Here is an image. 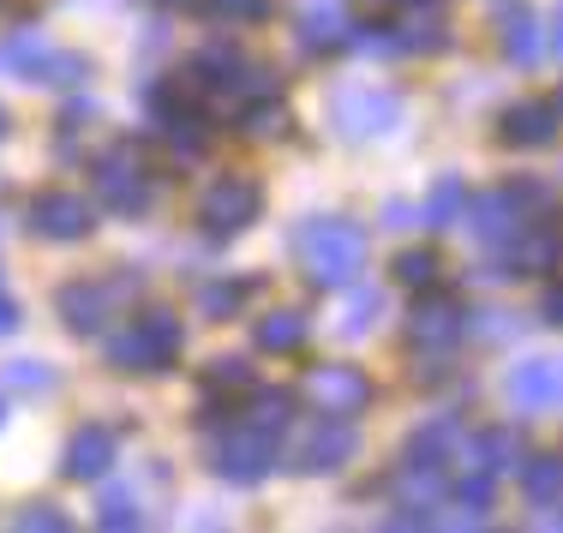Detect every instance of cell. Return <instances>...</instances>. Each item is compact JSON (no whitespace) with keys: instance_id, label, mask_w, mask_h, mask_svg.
Masks as SVG:
<instances>
[{"instance_id":"cell-3","label":"cell","mask_w":563,"mask_h":533,"mask_svg":"<svg viewBox=\"0 0 563 533\" xmlns=\"http://www.w3.org/2000/svg\"><path fill=\"white\" fill-rule=\"evenodd\" d=\"M258 216H264V186L252 180V175H222L205 198H198V222H205L210 240L246 234Z\"/></svg>"},{"instance_id":"cell-6","label":"cell","mask_w":563,"mask_h":533,"mask_svg":"<svg viewBox=\"0 0 563 533\" xmlns=\"http://www.w3.org/2000/svg\"><path fill=\"white\" fill-rule=\"evenodd\" d=\"M330 120H336L342 138L366 144V138H384V132L401 126V97L396 90H372V85H354L336 97V109H330Z\"/></svg>"},{"instance_id":"cell-28","label":"cell","mask_w":563,"mask_h":533,"mask_svg":"<svg viewBox=\"0 0 563 533\" xmlns=\"http://www.w3.org/2000/svg\"><path fill=\"white\" fill-rule=\"evenodd\" d=\"M163 138H168L174 156H205L210 132H205V120H198L192 109H174V114H163Z\"/></svg>"},{"instance_id":"cell-41","label":"cell","mask_w":563,"mask_h":533,"mask_svg":"<svg viewBox=\"0 0 563 533\" xmlns=\"http://www.w3.org/2000/svg\"><path fill=\"white\" fill-rule=\"evenodd\" d=\"M390 7H426V0H390Z\"/></svg>"},{"instance_id":"cell-1","label":"cell","mask_w":563,"mask_h":533,"mask_svg":"<svg viewBox=\"0 0 563 533\" xmlns=\"http://www.w3.org/2000/svg\"><path fill=\"white\" fill-rule=\"evenodd\" d=\"M300 264L312 288H347L360 270H366V229L342 216H324L300 234Z\"/></svg>"},{"instance_id":"cell-43","label":"cell","mask_w":563,"mask_h":533,"mask_svg":"<svg viewBox=\"0 0 563 533\" xmlns=\"http://www.w3.org/2000/svg\"><path fill=\"white\" fill-rule=\"evenodd\" d=\"M0 132H7V114H0Z\"/></svg>"},{"instance_id":"cell-2","label":"cell","mask_w":563,"mask_h":533,"mask_svg":"<svg viewBox=\"0 0 563 533\" xmlns=\"http://www.w3.org/2000/svg\"><path fill=\"white\" fill-rule=\"evenodd\" d=\"M180 342H186L180 318L156 306V312H144L132 330L109 336V366L114 371H168L174 359H180Z\"/></svg>"},{"instance_id":"cell-14","label":"cell","mask_w":563,"mask_h":533,"mask_svg":"<svg viewBox=\"0 0 563 533\" xmlns=\"http://www.w3.org/2000/svg\"><path fill=\"white\" fill-rule=\"evenodd\" d=\"M347 43V7L342 0H306L300 7V48L306 55H330Z\"/></svg>"},{"instance_id":"cell-34","label":"cell","mask_w":563,"mask_h":533,"mask_svg":"<svg viewBox=\"0 0 563 533\" xmlns=\"http://www.w3.org/2000/svg\"><path fill=\"white\" fill-rule=\"evenodd\" d=\"M109 533H126V528H139V503H132V491H109L102 498V515H97Z\"/></svg>"},{"instance_id":"cell-20","label":"cell","mask_w":563,"mask_h":533,"mask_svg":"<svg viewBox=\"0 0 563 533\" xmlns=\"http://www.w3.org/2000/svg\"><path fill=\"white\" fill-rule=\"evenodd\" d=\"M401 498H408V510H432L444 498V462H432V456L401 462Z\"/></svg>"},{"instance_id":"cell-15","label":"cell","mask_w":563,"mask_h":533,"mask_svg":"<svg viewBox=\"0 0 563 533\" xmlns=\"http://www.w3.org/2000/svg\"><path fill=\"white\" fill-rule=\"evenodd\" d=\"M552 138H558L552 102H516V109H504V144H516V151H545Z\"/></svg>"},{"instance_id":"cell-4","label":"cell","mask_w":563,"mask_h":533,"mask_svg":"<svg viewBox=\"0 0 563 533\" xmlns=\"http://www.w3.org/2000/svg\"><path fill=\"white\" fill-rule=\"evenodd\" d=\"M97 192L114 216H144V210L156 204V180H151V168L139 163L132 144H120V151H109L97 163Z\"/></svg>"},{"instance_id":"cell-21","label":"cell","mask_w":563,"mask_h":533,"mask_svg":"<svg viewBox=\"0 0 563 533\" xmlns=\"http://www.w3.org/2000/svg\"><path fill=\"white\" fill-rule=\"evenodd\" d=\"M24 73H31V78H43V85H85V78H90V60H85V55H66V48L48 43L43 55H36L31 66H24Z\"/></svg>"},{"instance_id":"cell-29","label":"cell","mask_w":563,"mask_h":533,"mask_svg":"<svg viewBox=\"0 0 563 533\" xmlns=\"http://www.w3.org/2000/svg\"><path fill=\"white\" fill-rule=\"evenodd\" d=\"M378 312H384V295H378V288H354V295H347V312H342V324H336V330H342L347 342H360L372 324H378Z\"/></svg>"},{"instance_id":"cell-8","label":"cell","mask_w":563,"mask_h":533,"mask_svg":"<svg viewBox=\"0 0 563 533\" xmlns=\"http://www.w3.org/2000/svg\"><path fill=\"white\" fill-rule=\"evenodd\" d=\"M31 229L43 234V240L73 246V240H85L90 229H97V210H90L85 192H66V186H55V192H36L31 198Z\"/></svg>"},{"instance_id":"cell-18","label":"cell","mask_w":563,"mask_h":533,"mask_svg":"<svg viewBox=\"0 0 563 533\" xmlns=\"http://www.w3.org/2000/svg\"><path fill=\"white\" fill-rule=\"evenodd\" d=\"M558 264V246L545 229H516L509 234V270L504 276H545Z\"/></svg>"},{"instance_id":"cell-13","label":"cell","mask_w":563,"mask_h":533,"mask_svg":"<svg viewBox=\"0 0 563 533\" xmlns=\"http://www.w3.org/2000/svg\"><path fill=\"white\" fill-rule=\"evenodd\" d=\"M114 456H120V437L109 432V425H78L73 437H66V479H102L114 468Z\"/></svg>"},{"instance_id":"cell-25","label":"cell","mask_w":563,"mask_h":533,"mask_svg":"<svg viewBox=\"0 0 563 533\" xmlns=\"http://www.w3.org/2000/svg\"><path fill=\"white\" fill-rule=\"evenodd\" d=\"M252 295H258V276H246V282H205L198 288V318H234Z\"/></svg>"},{"instance_id":"cell-31","label":"cell","mask_w":563,"mask_h":533,"mask_svg":"<svg viewBox=\"0 0 563 533\" xmlns=\"http://www.w3.org/2000/svg\"><path fill=\"white\" fill-rule=\"evenodd\" d=\"M240 132H252V138H282V132H288V109H282L276 97L252 102V109H240Z\"/></svg>"},{"instance_id":"cell-22","label":"cell","mask_w":563,"mask_h":533,"mask_svg":"<svg viewBox=\"0 0 563 533\" xmlns=\"http://www.w3.org/2000/svg\"><path fill=\"white\" fill-rule=\"evenodd\" d=\"M258 348H264V354H300V348H306V318H300V312H271V318H258Z\"/></svg>"},{"instance_id":"cell-10","label":"cell","mask_w":563,"mask_h":533,"mask_svg":"<svg viewBox=\"0 0 563 533\" xmlns=\"http://www.w3.org/2000/svg\"><path fill=\"white\" fill-rule=\"evenodd\" d=\"M306 396H312L324 414L354 420L360 408L372 402V378L360 366H312V371H306Z\"/></svg>"},{"instance_id":"cell-36","label":"cell","mask_w":563,"mask_h":533,"mask_svg":"<svg viewBox=\"0 0 563 533\" xmlns=\"http://www.w3.org/2000/svg\"><path fill=\"white\" fill-rule=\"evenodd\" d=\"M19 528H24V533H36V528H43V533H66L73 522H66L55 503H31V510H19Z\"/></svg>"},{"instance_id":"cell-33","label":"cell","mask_w":563,"mask_h":533,"mask_svg":"<svg viewBox=\"0 0 563 533\" xmlns=\"http://www.w3.org/2000/svg\"><path fill=\"white\" fill-rule=\"evenodd\" d=\"M0 384H7V390H24V396H48L55 390V371H48L43 359H12V366L0 371Z\"/></svg>"},{"instance_id":"cell-24","label":"cell","mask_w":563,"mask_h":533,"mask_svg":"<svg viewBox=\"0 0 563 533\" xmlns=\"http://www.w3.org/2000/svg\"><path fill=\"white\" fill-rule=\"evenodd\" d=\"M521 468V491H528L540 510H552L558 491H563V462L558 456H533V462H516Z\"/></svg>"},{"instance_id":"cell-11","label":"cell","mask_w":563,"mask_h":533,"mask_svg":"<svg viewBox=\"0 0 563 533\" xmlns=\"http://www.w3.org/2000/svg\"><path fill=\"white\" fill-rule=\"evenodd\" d=\"M360 456V432H354V420H342V414H324L312 425V437H306V449H300V462L312 474H336L347 468V462Z\"/></svg>"},{"instance_id":"cell-37","label":"cell","mask_w":563,"mask_h":533,"mask_svg":"<svg viewBox=\"0 0 563 533\" xmlns=\"http://www.w3.org/2000/svg\"><path fill=\"white\" fill-rule=\"evenodd\" d=\"M467 330H474L479 342H509V312H479V318H467Z\"/></svg>"},{"instance_id":"cell-5","label":"cell","mask_w":563,"mask_h":533,"mask_svg":"<svg viewBox=\"0 0 563 533\" xmlns=\"http://www.w3.org/2000/svg\"><path fill=\"white\" fill-rule=\"evenodd\" d=\"M132 295H139V276H132V270L109 276V282H66L60 288V318L78 330V336H90V330L109 324Z\"/></svg>"},{"instance_id":"cell-26","label":"cell","mask_w":563,"mask_h":533,"mask_svg":"<svg viewBox=\"0 0 563 533\" xmlns=\"http://www.w3.org/2000/svg\"><path fill=\"white\" fill-rule=\"evenodd\" d=\"M462 204H467V186L455 175H444L432 186V198H426L420 222H426V229H455V222H462Z\"/></svg>"},{"instance_id":"cell-23","label":"cell","mask_w":563,"mask_h":533,"mask_svg":"<svg viewBox=\"0 0 563 533\" xmlns=\"http://www.w3.org/2000/svg\"><path fill=\"white\" fill-rule=\"evenodd\" d=\"M516 462H521V437L509 432V425H498V432H479V437H474V468L509 474Z\"/></svg>"},{"instance_id":"cell-38","label":"cell","mask_w":563,"mask_h":533,"mask_svg":"<svg viewBox=\"0 0 563 533\" xmlns=\"http://www.w3.org/2000/svg\"><path fill=\"white\" fill-rule=\"evenodd\" d=\"M217 12H228V19H246V24H258L264 12H271V0H217Z\"/></svg>"},{"instance_id":"cell-9","label":"cell","mask_w":563,"mask_h":533,"mask_svg":"<svg viewBox=\"0 0 563 533\" xmlns=\"http://www.w3.org/2000/svg\"><path fill=\"white\" fill-rule=\"evenodd\" d=\"M408 336H413V348H455V342L467 336V306L455 300V295L426 288V300H413Z\"/></svg>"},{"instance_id":"cell-17","label":"cell","mask_w":563,"mask_h":533,"mask_svg":"<svg viewBox=\"0 0 563 533\" xmlns=\"http://www.w3.org/2000/svg\"><path fill=\"white\" fill-rule=\"evenodd\" d=\"M498 31H504V55L516 66H540V19L528 7H504L498 12Z\"/></svg>"},{"instance_id":"cell-19","label":"cell","mask_w":563,"mask_h":533,"mask_svg":"<svg viewBox=\"0 0 563 533\" xmlns=\"http://www.w3.org/2000/svg\"><path fill=\"white\" fill-rule=\"evenodd\" d=\"M198 384H205V402H222V396L234 402V396H246L252 384H258V371H252V359L222 354V359H210V366H205V378H198Z\"/></svg>"},{"instance_id":"cell-7","label":"cell","mask_w":563,"mask_h":533,"mask_svg":"<svg viewBox=\"0 0 563 533\" xmlns=\"http://www.w3.org/2000/svg\"><path fill=\"white\" fill-rule=\"evenodd\" d=\"M210 468H217L228 486H258V479L276 468V437L271 432H252L246 420H234V425H228V437L210 449Z\"/></svg>"},{"instance_id":"cell-32","label":"cell","mask_w":563,"mask_h":533,"mask_svg":"<svg viewBox=\"0 0 563 533\" xmlns=\"http://www.w3.org/2000/svg\"><path fill=\"white\" fill-rule=\"evenodd\" d=\"M396 282L401 288H438V252L432 246H413L396 258Z\"/></svg>"},{"instance_id":"cell-30","label":"cell","mask_w":563,"mask_h":533,"mask_svg":"<svg viewBox=\"0 0 563 533\" xmlns=\"http://www.w3.org/2000/svg\"><path fill=\"white\" fill-rule=\"evenodd\" d=\"M396 48H401V55H444V48H450V24L444 19H413L408 24V31H396Z\"/></svg>"},{"instance_id":"cell-16","label":"cell","mask_w":563,"mask_h":533,"mask_svg":"<svg viewBox=\"0 0 563 533\" xmlns=\"http://www.w3.org/2000/svg\"><path fill=\"white\" fill-rule=\"evenodd\" d=\"M462 222L474 229V240L498 246V240H509L521 229V210L509 204V192H486V198H474V204H462Z\"/></svg>"},{"instance_id":"cell-42","label":"cell","mask_w":563,"mask_h":533,"mask_svg":"<svg viewBox=\"0 0 563 533\" xmlns=\"http://www.w3.org/2000/svg\"><path fill=\"white\" fill-rule=\"evenodd\" d=\"M156 7H186V0H156Z\"/></svg>"},{"instance_id":"cell-35","label":"cell","mask_w":563,"mask_h":533,"mask_svg":"<svg viewBox=\"0 0 563 533\" xmlns=\"http://www.w3.org/2000/svg\"><path fill=\"white\" fill-rule=\"evenodd\" d=\"M492 479H498V474H486V468L462 474V486H455V498H462L467 510H492V491H498V486H492Z\"/></svg>"},{"instance_id":"cell-27","label":"cell","mask_w":563,"mask_h":533,"mask_svg":"<svg viewBox=\"0 0 563 533\" xmlns=\"http://www.w3.org/2000/svg\"><path fill=\"white\" fill-rule=\"evenodd\" d=\"M246 396H252V414H246L252 432L282 437V425H288V414H294V396H288V390H258V384H252Z\"/></svg>"},{"instance_id":"cell-12","label":"cell","mask_w":563,"mask_h":533,"mask_svg":"<svg viewBox=\"0 0 563 533\" xmlns=\"http://www.w3.org/2000/svg\"><path fill=\"white\" fill-rule=\"evenodd\" d=\"M509 402L521 408V414H545V408L563 402V366L558 359H528V366L509 371Z\"/></svg>"},{"instance_id":"cell-39","label":"cell","mask_w":563,"mask_h":533,"mask_svg":"<svg viewBox=\"0 0 563 533\" xmlns=\"http://www.w3.org/2000/svg\"><path fill=\"white\" fill-rule=\"evenodd\" d=\"M540 324H563V300L545 288V300H540Z\"/></svg>"},{"instance_id":"cell-44","label":"cell","mask_w":563,"mask_h":533,"mask_svg":"<svg viewBox=\"0 0 563 533\" xmlns=\"http://www.w3.org/2000/svg\"><path fill=\"white\" fill-rule=\"evenodd\" d=\"M0 420H7V408H0Z\"/></svg>"},{"instance_id":"cell-40","label":"cell","mask_w":563,"mask_h":533,"mask_svg":"<svg viewBox=\"0 0 563 533\" xmlns=\"http://www.w3.org/2000/svg\"><path fill=\"white\" fill-rule=\"evenodd\" d=\"M384 216H390V229H408V222L420 216V210H413V204H390V210H384Z\"/></svg>"}]
</instances>
